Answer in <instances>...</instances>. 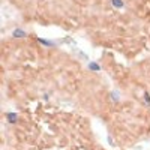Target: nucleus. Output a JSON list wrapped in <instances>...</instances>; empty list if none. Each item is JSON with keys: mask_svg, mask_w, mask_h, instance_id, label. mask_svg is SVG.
<instances>
[{"mask_svg": "<svg viewBox=\"0 0 150 150\" xmlns=\"http://www.w3.org/2000/svg\"><path fill=\"white\" fill-rule=\"evenodd\" d=\"M38 41H39L41 44H44L45 47H53V45H54V42H53V41H47V39H38Z\"/></svg>", "mask_w": 150, "mask_h": 150, "instance_id": "3", "label": "nucleus"}, {"mask_svg": "<svg viewBox=\"0 0 150 150\" xmlns=\"http://www.w3.org/2000/svg\"><path fill=\"white\" fill-rule=\"evenodd\" d=\"M14 36H15V38H26L27 33H26L24 30H21V29H17V30H14Z\"/></svg>", "mask_w": 150, "mask_h": 150, "instance_id": "1", "label": "nucleus"}, {"mask_svg": "<svg viewBox=\"0 0 150 150\" xmlns=\"http://www.w3.org/2000/svg\"><path fill=\"white\" fill-rule=\"evenodd\" d=\"M8 120H9L11 123H15V122H17V114H14V113H9V114H8Z\"/></svg>", "mask_w": 150, "mask_h": 150, "instance_id": "4", "label": "nucleus"}, {"mask_svg": "<svg viewBox=\"0 0 150 150\" xmlns=\"http://www.w3.org/2000/svg\"><path fill=\"white\" fill-rule=\"evenodd\" d=\"M111 5H113L114 8H117V9H119V8H123V6H125L122 0H111Z\"/></svg>", "mask_w": 150, "mask_h": 150, "instance_id": "2", "label": "nucleus"}, {"mask_svg": "<svg viewBox=\"0 0 150 150\" xmlns=\"http://www.w3.org/2000/svg\"><path fill=\"white\" fill-rule=\"evenodd\" d=\"M89 69H90V71H99L101 66L98 63H89Z\"/></svg>", "mask_w": 150, "mask_h": 150, "instance_id": "5", "label": "nucleus"}, {"mask_svg": "<svg viewBox=\"0 0 150 150\" xmlns=\"http://www.w3.org/2000/svg\"><path fill=\"white\" fill-rule=\"evenodd\" d=\"M144 101L147 102V105H150V95H149V93H147V92L144 93Z\"/></svg>", "mask_w": 150, "mask_h": 150, "instance_id": "6", "label": "nucleus"}]
</instances>
